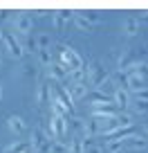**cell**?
I'll return each instance as SVG.
<instances>
[{
    "instance_id": "obj_1",
    "label": "cell",
    "mask_w": 148,
    "mask_h": 153,
    "mask_svg": "<svg viewBox=\"0 0 148 153\" xmlns=\"http://www.w3.org/2000/svg\"><path fill=\"white\" fill-rule=\"evenodd\" d=\"M58 52H61V65H65L67 70H81L83 68V59L77 50L67 48V45H58Z\"/></svg>"
},
{
    "instance_id": "obj_2",
    "label": "cell",
    "mask_w": 148,
    "mask_h": 153,
    "mask_svg": "<svg viewBox=\"0 0 148 153\" xmlns=\"http://www.w3.org/2000/svg\"><path fill=\"white\" fill-rule=\"evenodd\" d=\"M85 74H88V81H90V86L94 88V90H99L101 83H105L110 79V72H108V68H105L103 63H92Z\"/></svg>"
},
{
    "instance_id": "obj_3",
    "label": "cell",
    "mask_w": 148,
    "mask_h": 153,
    "mask_svg": "<svg viewBox=\"0 0 148 153\" xmlns=\"http://www.w3.org/2000/svg\"><path fill=\"white\" fill-rule=\"evenodd\" d=\"M2 45H5V50L9 52L11 59H23V56H25L20 41H18V38H16L11 32H2Z\"/></svg>"
},
{
    "instance_id": "obj_4",
    "label": "cell",
    "mask_w": 148,
    "mask_h": 153,
    "mask_svg": "<svg viewBox=\"0 0 148 153\" xmlns=\"http://www.w3.org/2000/svg\"><path fill=\"white\" fill-rule=\"evenodd\" d=\"M29 146L34 149L36 153H47L49 149V137L43 128H34L32 131V137H29Z\"/></svg>"
},
{
    "instance_id": "obj_5",
    "label": "cell",
    "mask_w": 148,
    "mask_h": 153,
    "mask_svg": "<svg viewBox=\"0 0 148 153\" xmlns=\"http://www.w3.org/2000/svg\"><path fill=\"white\" fill-rule=\"evenodd\" d=\"M65 133H67V120H63V117H58V115H52L47 137L52 135V137H56V140H63V135H65Z\"/></svg>"
},
{
    "instance_id": "obj_6",
    "label": "cell",
    "mask_w": 148,
    "mask_h": 153,
    "mask_svg": "<svg viewBox=\"0 0 148 153\" xmlns=\"http://www.w3.org/2000/svg\"><path fill=\"white\" fill-rule=\"evenodd\" d=\"M11 23H14V29H16V32H20V34H29V32H32V27H34L32 16H27V14L14 16V18H11Z\"/></svg>"
},
{
    "instance_id": "obj_7",
    "label": "cell",
    "mask_w": 148,
    "mask_h": 153,
    "mask_svg": "<svg viewBox=\"0 0 148 153\" xmlns=\"http://www.w3.org/2000/svg\"><path fill=\"white\" fill-rule=\"evenodd\" d=\"M126 90L133 95V92H141L146 90V76H139V74H128L126 76Z\"/></svg>"
},
{
    "instance_id": "obj_8",
    "label": "cell",
    "mask_w": 148,
    "mask_h": 153,
    "mask_svg": "<svg viewBox=\"0 0 148 153\" xmlns=\"http://www.w3.org/2000/svg\"><path fill=\"white\" fill-rule=\"evenodd\" d=\"M121 110L117 108L115 104H108V106H101V108H94L92 110V117L94 120H112V117H117Z\"/></svg>"
},
{
    "instance_id": "obj_9",
    "label": "cell",
    "mask_w": 148,
    "mask_h": 153,
    "mask_svg": "<svg viewBox=\"0 0 148 153\" xmlns=\"http://www.w3.org/2000/svg\"><path fill=\"white\" fill-rule=\"evenodd\" d=\"M130 99H133V95H130L126 88H117V90L112 92V104H115L119 110H124L126 106L130 104Z\"/></svg>"
},
{
    "instance_id": "obj_10",
    "label": "cell",
    "mask_w": 148,
    "mask_h": 153,
    "mask_svg": "<svg viewBox=\"0 0 148 153\" xmlns=\"http://www.w3.org/2000/svg\"><path fill=\"white\" fill-rule=\"evenodd\" d=\"M85 99L90 101V106L92 108H101V106H108V104H112V97H108V95H103V92H88L85 95Z\"/></svg>"
},
{
    "instance_id": "obj_11",
    "label": "cell",
    "mask_w": 148,
    "mask_h": 153,
    "mask_svg": "<svg viewBox=\"0 0 148 153\" xmlns=\"http://www.w3.org/2000/svg\"><path fill=\"white\" fill-rule=\"evenodd\" d=\"M74 18V11H54L52 14V23H54V27L61 32V29H65V25L70 23V20Z\"/></svg>"
},
{
    "instance_id": "obj_12",
    "label": "cell",
    "mask_w": 148,
    "mask_h": 153,
    "mask_svg": "<svg viewBox=\"0 0 148 153\" xmlns=\"http://www.w3.org/2000/svg\"><path fill=\"white\" fill-rule=\"evenodd\" d=\"M47 72H49V76H52L54 81H65L67 74H70V70H67L65 65H61V63H49Z\"/></svg>"
},
{
    "instance_id": "obj_13",
    "label": "cell",
    "mask_w": 148,
    "mask_h": 153,
    "mask_svg": "<svg viewBox=\"0 0 148 153\" xmlns=\"http://www.w3.org/2000/svg\"><path fill=\"white\" fill-rule=\"evenodd\" d=\"M7 126H9V131L16 133V135H20V133L27 131V124H25V120L20 117V115H11L9 120H7Z\"/></svg>"
},
{
    "instance_id": "obj_14",
    "label": "cell",
    "mask_w": 148,
    "mask_h": 153,
    "mask_svg": "<svg viewBox=\"0 0 148 153\" xmlns=\"http://www.w3.org/2000/svg\"><path fill=\"white\" fill-rule=\"evenodd\" d=\"M67 92H70L72 101L85 99V95H88V86H85V83H72V86L67 88Z\"/></svg>"
},
{
    "instance_id": "obj_15",
    "label": "cell",
    "mask_w": 148,
    "mask_h": 153,
    "mask_svg": "<svg viewBox=\"0 0 148 153\" xmlns=\"http://www.w3.org/2000/svg\"><path fill=\"white\" fill-rule=\"evenodd\" d=\"M121 32H124L126 36H137L139 34V20L137 18H126L124 25H121Z\"/></svg>"
},
{
    "instance_id": "obj_16",
    "label": "cell",
    "mask_w": 148,
    "mask_h": 153,
    "mask_svg": "<svg viewBox=\"0 0 148 153\" xmlns=\"http://www.w3.org/2000/svg\"><path fill=\"white\" fill-rule=\"evenodd\" d=\"M130 104H135V113L144 115L146 113V90L135 92V99H130Z\"/></svg>"
},
{
    "instance_id": "obj_17",
    "label": "cell",
    "mask_w": 148,
    "mask_h": 153,
    "mask_svg": "<svg viewBox=\"0 0 148 153\" xmlns=\"http://www.w3.org/2000/svg\"><path fill=\"white\" fill-rule=\"evenodd\" d=\"M135 63H137L135 61V54L130 52V50H126V52L119 56V61H117V68H119V70H128V68L135 65Z\"/></svg>"
},
{
    "instance_id": "obj_18",
    "label": "cell",
    "mask_w": 148,
    "mask_h": 153,
    "mask_svg": "<svg viewBox=\"0 0 148 153\" xmlns=\"http://www.w3.org/2000/svg\"><path fill=\"white\" fill-rule=\"evenodd\" d=\"M115 122H117V126H121V128H128V126H135V117H133L130 113H124V110H121V113L115 117Z\"/></svg>"
},
{
    "instance_id": "obj_19",
    "label": "cell",
    "mask_w": 148,
    "mask_h": 153,
    "mask_svg": "<svg viewBox=\"0 0 148 153\" xmlns=\"http://www.w3.org/2000/svg\"><path fill=\"white\" fill-rule=\"evenodd\" d=\"M105 149H108V153H124L126 151V144L124 140H108V144H105Z\"/></svg>"
},
{
    "instance_id": "obj_20",
    "label": "cell",
    "mask_w": 148,
    "mask_h": 153,
    "mask_svg": "<svg viewBox=\"0 0 148 153\" xmlns=\"http://www.w3.org/2000/svg\"><path fill=\"white\" fill-rule=\"evenodd\" d=\"M36 99H38L40 106L49 104V86H47V83H40V86H38V95H36Z\"/></svg>"
},
{
    "instance_id": "obj_21",
    "label": "cell",
    "mask_w": 148,
    "mask_h": 153,
    "mask_svg": "<svg viewBox=\"0 0 148 153\" xmlns=\"http://www.w3.org/2000/svg\"><path fill=\"white\" fill-rule=\"evenodd\" d=\"M72 20H74V25H77L81 32H92V29H94V25H90L81 14H74V18H72Z\"/></svg>"
},
{
    "instance_id": "obj_22",
    "label": "cell",
    "mask_w": 148,
    "mask_h": 153,
    "mask_svg": "<svg viewBox=\"0 0 148 153\" xmlns=\"http://www.w3.org/2000/svg\"><path fill=\"white\" fill-rule=\"evenodd\" d=\"M67 79H72V83H85V79H88L85 68H81V70H72L70 74H67Z\"/></svg>"
},
{
    "instance_id": "obj_23",
    "label": "cell",
    "mask_w": 148,
    "mask_h": 153,
    "mask_svg": "<svg viewBox=\"0 0 148 153\" xmlns=\"http://www.w3.org/2000/svg\"><path fill=\"white\" fill-rule=\"evenodd\" d=\"M49 106H52V113H54V115H58V117H63V120H67V117H72V115L67 113V110L63 108V106L58 104L56 99H49Z\"/></svg>"
},
{
    "instance_id": "obj_24",
    "label": "cell",
    "mask_w": 148,
    "mask_h": 153,
    "mask_svg": "<svg viewBox=\"0 0 148 153\" xmlns=\"http://www.w3.org/2000/svg\"><path fill=\"white\" fill-rule=\"evenodd\" d=\"M29 149H32L29 146V140H25V142H14L7 151L9 153H25V151H29Z\"/></svg>"
},
{
    "instance_id": "obj_25",
    "label": "cell",
    "mask_w": 148,
    "mask_h": 153,
    "mask_svg": "<svg viewBox=\"0 0 148 153\" xmlns=\"http://www.w3.org/2000/svg\"><path fill=\"white\" fill-rule=\"evenodd\" d=\"M47 153H67V144L63 140H56V142H49Z\"/></svg>"
},
{
    "instance_id": "obj_26",
    "label": "cell",
    "mask_w": 148,
    "mask_h": 153,
    "mask_svg": "<svg viewBox=\"0 0 148 153\" xmlns=\"http://www.w3.org/2000/svg\"><path fill=\"white\" fill-rule=\"evenodd\" d=\"M67 153H83V142H81V137H74L70 144H67Z\"/></svg>"
},
{
    "instance_id": "obj_27",
    "label": "cell",
    "mask_w": 148,
    "mask_h": 153,
    "mask_svg": "<svg viewBox=\"0 0 148 153\" xmlns=\"http://www.w3.org/2000/svg\"><path fill=\"white\" fill-rule=\"evenodd\" d=\"M36 48H38V50H49V36H47V34H38V38H36Z\"/></svg>"
},
{
    "instance_id": "obj_28",
    "label": "cell",
    "mask_w": 148,
    "mask_h": 153,
    "mask_svg": "<svg viewBox=\"0 0 148 153\" xmlns=\"http://www.w3.org/2000/svg\"><path fill=\"white\" fill-rule=\"evenodd\" d=\"M38 61H40V65H49V63H52L49 50H38Z\"/></svg>"
},
{
    "instance_id": "obj_29",
    "label": "cell",
    "mask_w": 148,
    "mask_h": 153,
    "mask_svg": "<svg viewBox=\"0 0 148 153\" xmlns=\"http://www.w3.org/2000/svg\"><path fill=\"white\" fill-rule=\"evenodd\" d=\"M23 45V52H38V48H36V38H27Z\"/></svg>"
},
{
    "instance_id": "obj_30",
    "label": "cell",
    "mask_w": 148,
    "mask_h": 153,
    "mask_svg": "<svg viewBox=\"0 0 148 153\" xmlns=\"http://www.w3.org/2000/svg\"><path fill=\"white\" fill-rule=\"evenodd\" d=\"M81 16H83L90 25H96V23H99V14H96V11H83Z\"/></svg>"
},
{
    "instance_id": "obj_31",
    "label": "cell",
    "mask_w": 148,
    "mask_h": 153,
    "mask_svg": "<svg viewBox=\"0 0 148 153\" xmlns=\"http://www.w3.org/2000/svg\"><path fill=\"white\" fill-rule=\"evenodd\" d=\"M23 76L25 79H34V76H36V70H32L29 65H23Z\"/></svg>"
},
{
    "instance_id": "obj_32",
    "label": "cell",
    "mask_w": 148,
    "mask_h": 153,
    "mask_svg": "<svg viewBox=\"0 0 148 153\" xmlns=\"http://www.w3.org/2000/svg\"><path fill=\"white\" fill-rule=\"evenodd\" d=\"M72 128H74V131H81L83 128V120H79V117H72Z\"/></svg>"
},
{
    "instance_id": "obj_33",
    "label": "cell",
    "mask_w": 148,
    "mask_h": 153,
    "mask_svg": "<svg viewBox=\"0 0 148 153\" xmlns=\"http://www.w3.org/2000/svg\"><path fill=\"white\" fill-rule=\"evenodd\" d=\"M83 153H103V149H101V146H96V144H92V146L83 149Z\"/></svg>"
},
{
    "instance_id": "obj_34",
    "label": "cell",
    "mask_w": 148,
    "mask_h": 153,
    "mask_svg": "<svg viewBox=\"0 0 148 153\" xmlns=\"http://www.w3.org/2000/svg\"><path fill=\"white\" fill-rule=\"evenodd\" d=\"M14 16H11V11H0V23H7V20H11Z\"/></svg>"
},
{
    "instance_id": "obj_35",
    "label": "cell",
    "mask_w": 148,
    "mask_h": 153,
    "mask_svg": "<svg viewBox=\"0 0 148 153\" xmlns=\"http://www.w3.org/2000/svg\"><path fill=\"white\" fill-rule=\"evenodd\" d=\"M0 99H2V81H0Z\"/></svg>"
},
{
    "instance_id": "obj_36",
    "label": "cell",
    "mask_w": 148,
    "mask_h": 153,
    "mask_svg": "<svg viewBox=\"0 0 148 153\" xmlns=\"http://www.w3.org/2000/svg\"><path fill=\"white\" fill-rule=\"evenodd\" d=\"M0 43H2V32H0Z\"/></svg>"
},
{
    "instance_id": "obj_37",
    "label": "cell",
    "mask_w": 148,
    "mask_h": 153,
    "mask_svg": "<svg viewBox=\"0 0 148 153\" xmlns=\"http://www.w3.org/2000/svg\"><path fill=\"white\" fill-rule=\"evenodd\" d=\"M25 153H29V151H25Z\"/></svg>"
},
{
    "instance_id": "obj_38",
    "label": "cell",
    "mask_w": 148,
    "mask_h": 153,
    "mask_svg": "<svg viewBox=\"0 0 148 153\" xmlns=\"http://www.w3.org/2000/svg\"><path fill=\"white\" fill-rule=\"evenodd\" d=\"M0 153H2V151H0Z\"/></svg>"
}]
</instances>
